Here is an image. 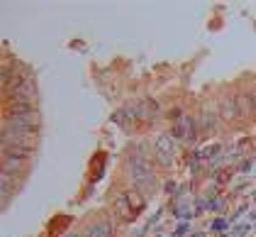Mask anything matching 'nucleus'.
<instances>
[{
  "instance_id": "obj_1",
  "label": "nucleus",
  "mask_w": 256,
  "mask_h": 237,
  "mask_svg": "<svg viewBox=\"0 0 256 237\" xmlns=\"http://www.w3.org/2000/svg\"><path fill=\"white\" fill-rule=\"evenodd\" d=\"M115 213H118L120 220H132V217H134V210H132V203H130L127 193L115 200Z\"/></svg>"
},
{
  "instance_id": "obj_2",
  "label": "nucleus",
  "mask_w": 256,
  "mask_h": 237,
  "mask_svg": "<svg viewBox=\"0 0 256 237\" xmlns=\"http://www.w3.org/2000/svg\"><path fill=\"white\" fill-rule=\"evenodd\" d=\"M88 237H110V225L108 222H98L88 230Z\"/></svg>"
},
{
  "instance_id": "obj_3",
  "label": "nucleus",
  "mask_w": 256,
  "mask_h": 237,
  "mask_svg": "<svg viewBox=\"0 0 256 237\" xmlns=\"http://www.w3.org/2000/svg\"><path fill=\"white\" fill-rule=\"evenodd\" d=\"M127 198H130V203H132V210H134V215H137L139 210L144 208V200H142V196H139L137 191H130V193H127Z\"/></svg>"
},
{
  "instance_id": "obj_4",
  "label": "nucleus",
  "mask_w": 256,
  "mask_h": 237,
  "mask_svg": "<svg viewBox=\"0 0 256 237\" xmlns=\"http://www.w3.org/2000/svg\"><path fill=\"white\" fill-rule=\"evenodd\" d=\"M24 161H27V159L10 157V154H5V169H22V166H24Z\"/></svg>"
},
{
  "instance_id": "obj_5",
  "label": "nucleus",
  "mask_w": 256,
  "mask_h": 237,
  "mask_svg": "<svg viewBox=\"0 0 256 237\" xmlns=\"http://www.w3.org/2000/svg\"><path fill=\"white\" fill-rule=\"evenodd\" d=\"M236 113H239V110H236L234 108V103H232V100H227V103H222V118H234Z\"/></svg>"
}]
</instances>
